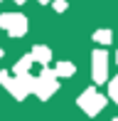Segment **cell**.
<instances>
[{"instance_id": "6da1fadb", "label": "cell", "mask_w": 118, "mask_h": 121, "mask_svg": "<svg viewBox=\"0 0 118 121\" xmlns=\"http://www.w3.org/2000/svg\"><path fill=\"white\" fill-rule=\"evenodd\" d=\"M59 89V82H57V74L54 69H47L42 67L39 77H35V84H32V91H35L39 99H49L54 91Z\"/></svg>"}, {"instance_id": "7a4b0ae2", "label": "cell", "mask_w": 118, "mask_h": 121, "mask_svg": "<svg viewBox=\"0 0 118 121\" xmlns=\"http://www.w3.org/2000/svg\"><path fill=\"white\" fill-rule=\"evenodd\" d=\"M76 104H79V109H81V111H86V114H89V116H96L98 111H103V106L108 104V99L101 96L98 91L94 89V86H89V89L76 99Z\"/></svg>"}, {"instance_id": "3957f363", "label": "cell", "mask_w": 118, "mask_h": 121, "mask_svg": "<svg viewBox=\"0 0 118 121\" xmlns=\"http://www.w3.org/2000/svg\"><path fill=\"white\" fill-rule=\"evenodd\" d=\"M91 77L96 84H106L108 79V52L106 49H94L91 54Z\"/></svg>"}, {"instance_id": "277c9868", "label": "cell", "mask_w": 118, "mask_h": 121, "mask_svg": "<svg viewBox=\"0 0 118 121\" xmlns=\"http://www.w3.org/2000/svg\"><path fill=\"white\" fill-rule=\"evenodd\" d=\"M0 27L8 30L10 37H22L27 32V17L17 13H5V15H0Z\"/></svg>"}, {"instance_id": "5b68a950", "label": "cell", "mask_w": 118, "mask_h": 121, "mask_svg": "<svg viewBox=\"0 0 118 121\" xmlns=\"http://www.w3.org/2000/svg\"><path fill=\"white\" fill-rule=\"evenodd\" d=\"M32 59L39 62L42 67H47V64L52 62V49L44 47V45H35V47H32Z\"/></svg>"}, {"instance_id": "8992f818", "label": "cell", "mask_w": 118, "mask_h": 121, "mask_svg": "<svg viewBox=\"0 0 118 121\" xmlns=\"http://www.w3.org/2000/svg\"><path fill=\"white\" fill-rule=\"evenodd\" d=\"M32 64H35V59H32V54H25V57L20 59V62L15 64V67H12V74H27Z\"/></svg>"}, {"instance_id": "52a82bcc", "label": "cell", "mask_w": 118, "mask_h": 121, "mask_svg": "<svg viewBox=\"0 0 118 121\" xmlns=\"http://www.w3.org/2000/svg\"><path fill=\"white\" fill-rule=\"evenodd\" d=\"M74 72H76V67H74L71 62H57V67H54L57 77H71Z\"/></svg>"}, {"instance_id": "ba28073f", "label": "cell", "mask_w": 118, "mask_h": 121, "mask_svg": "<svg viewBox=\"0 0 118 121\" xmlns=\"http://www.w3.org/2000/svg\"><path fill=\"white\" fill-rule=\"evenodd\" d=\"M94 40L98 42V45H111V42H113V32H111V30H96L94 32Z\"/></svg>"}, {"instance_id": "9c48e42d", "label": "cell", "mask_w": 118, "mask_h": 121, "mask_svg": "<svg viewBox=\"0 0 118 121\" xmlns=\"http://www.w3.org/2000/svg\"><path fill=\"white\" fill-rule=\"evenodd\" d=\"M108 96H111V101L118 104V82H116V79L108 82Z\"/></svg>"}, {"instance_id": "30bf717a", "label": "cell", "mask_w": 118, "mask_h": 121, "mask_svg": "<svg viewBox=\"0 0 118 121\" xmlns=\"http://www.w3.org/2000/svg\"><path fill=\"white\" fill-rule=\"evenodd\" d=\"M52 5H54V10H57V13H64V10L69 8V3H67V0H52Z\"/></svg>"}, {"instance_id": "8fae6325", "label": "cell", "mask_w": 118, "mask_h": 121, "mask_svg": "<svg viewBox=\"0 0 118 121\" xmlns=\"http://www.w3.org/2000/svg\"><path fill=\"white\" fill-rule=\"evenodd\" d=\"M37 3H42V5H47V3H52V0H37Z\"/></svg>"}, {"instance_id": "7c38bea8", "label": "cell", "mask_w": 118, "mask_h": 121, "mask_svg": "<svg viewBox=\"0 0 118 121\" xmlns=\"http://www.w3.org/2000/svg\"><path fill=\"white\" fill-rule=\"evenodd\" d=\"M15 3H20V5H22V3H25V0H15Z\"/></svg>"}, {"instance_id": "4fadbf2b", "label": "cell", "mask_w": 118, "mask_h": 121, "mask_svg": "<svg viewBox=\"0 0 118 121\" xmlns=\"http://www.w3.org/2000/svg\"><path fill=\"white\" fill-rule=\"evenodd\" d=\"M116 62H118V52H116Z\"/></svg>"}, {"instance_id": "5bb4252c", "label": "cell", "mask_w": 118, "mask_h": 121, "mask_svg": "<svg viewBox=\"0 0 118 121\" xmlns=\"http://www.w3.org/2000/svg\"><path fill=\"white\" fill-rule=\"evenodd\" d=\"M0 57H3V49H0Z\"/></svg>"}, {"instance_id": "9a60e30c", "label": "cell", "mask_w": 118, "mask_h": 121, "mask_svg": "<svg viewBox=\"0 0 118 121\" xmlns=\"http://www.w3.org/2000/svg\"><path fill=\"white\" fill-rule=\"evenodd\" d=\"M113 121H118V116H116V119H113Z\"/></svg>"}, {"instance_id": "2e32d148", "label": "cell", "mask_w": 118, "mask_h": 121, "mask_svg": "<svg viewBox=\"0 0 118 121\" xmlns=\"http://www.w3.org/2000/svg\"><path fill=\"white\" fill-rule=\"evenodd\" d=\"M116 82H118V77H116Z\"/></svg>"}, {"instance_id": "e0dca14e", "label": "cell", "mask_w": 118, "mask_h": 121, "mask_svg": "<svg viewBox=\"0 0 118 121\" xmlns=\"http://www.w3.org/2000/svg\"><path fill=\"white\" fill-rule=\"evenodd\" d=\"M0 3H3V0H0Z\"/></svg>"}]
</instances>
